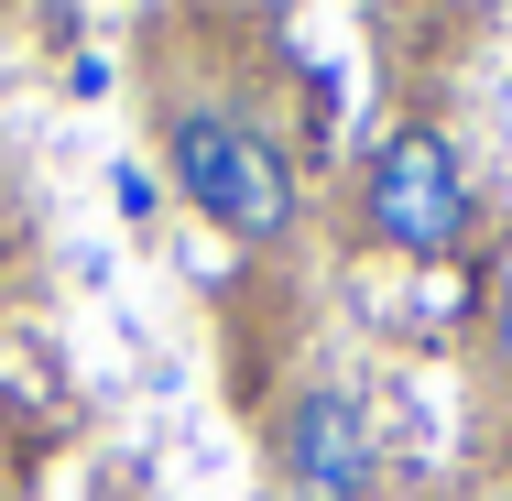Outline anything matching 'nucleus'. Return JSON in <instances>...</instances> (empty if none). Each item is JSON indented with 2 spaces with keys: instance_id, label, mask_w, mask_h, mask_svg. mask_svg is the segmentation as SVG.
Wrapping results in <instances>:
<instances>
[{
  "instance_id": "obj_1",
  "label": "nucleus",
  "mask_w": 512,
  "mask_h": 501,
  "mask_svg": "<svg viewBox=\"0 0 512 501\" xmlns=\"http://www.w3.org/2000/svg\"><path fill=\"white\" fill-rule=\"evenodd\" d=\"M153 142H164L175 197L197 207L218 240H240V251H284L295 240L306 186H295V153L273 131H251L240 109H218V99H153Z\"/></svg>"
},
{
  "instance_id": "obj_2",
  "label": "nucleus",
  "mask_w": 512,
  "mask_h": 501,
  "mask_svg": "<svg viewBox=\"0 0 512 501\" xmlns=\"http://www.w3.org/2000/svg\"><path fill=\"white\" fill-rule=\"evenodd\" d=\"M360 229L382 251H404V262H458V240H469V164H458V142L425 131V120L393 131L371 153V175H360Z\"/></svg>"
},
{
  "instance_id": "obj_3",
  "label": "nucleus",
  "mask_w": 512,
  "mask_h": 501,
  "mask_svg": "<svg viewBox=\"0 0 512 501\" xmlns=\"http://www.w3.org/2000/svg\"><path fill=\"white\" fill-rule=\"evenodd\" d=\"M273 491L284 501H371L382 491V447H371L360 403L338 382L284 393V414H273Z\"/></svg>"
},
{
  "instance_id": "obj_4",
  "label": "nucleus",
  "mask_w": 512,
  "mask_h": 501,
  "mask_svg": "<svg viewBox=\"0 0 512 501\" xmlns=\"http://www.w3.org/2000/svg\"><path fill=\"white\" fill-rule=\"evenodd\" d=\"M491 371H502V382H512V305H502V316H491Z\"/></svg>"
},
{
  "instance_id": "obj_5",
  "label": "nucleus",
  "mask_w": 512,
  "mask_h": 501,
  "mask_svg": "<svg viewBox=\"0 0 512 501\" xmlns=\"http://www.w3.org/2000/svg\"><path fill=\"white\" fill-rule=\"evenodd\" d=\"M502 305H512V251H502Z\"/></svg>"
},
{
  "instance_id": "obj_6",
  "label": "nucleus",
  "mask_w": 512,
  "mask_h": 501,
  "mask_svg": "<svg viewBox=\"0 0 512 501\" xmlns=\"http://www.w3.org/2000/svg\"><path fill=\"white\" fill-rule=\"evenodd\" d=\"M458 11H469V0H458Z\"/></svg>"
}]
</instances>
